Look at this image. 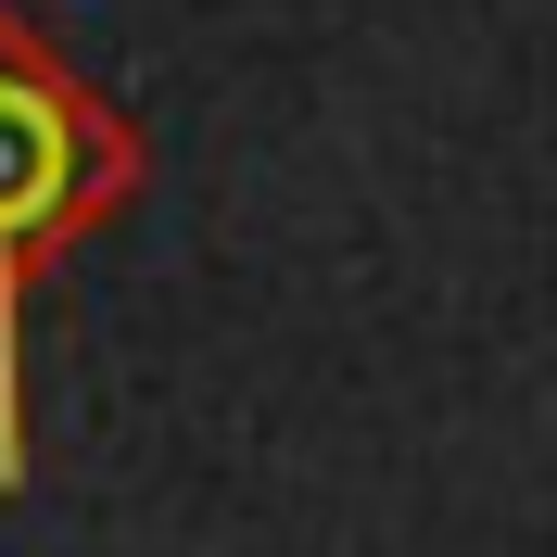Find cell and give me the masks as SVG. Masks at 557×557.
Masks as SVG:
<instances>
[{"instance_id":"1","label":"cell","mask_w":557,"mask_h":557,"mask_svg":"<svg viewBox=\"0 0 557 557\" xmlns=\"http://www.w3.org/2000/svg\"><path fill=\"white\" fill-rule=\"evenodd\" d=\"M152 190V139L102 102L76 51L0 0V494H26V305Z\"/></svg>"}]
</instances>
